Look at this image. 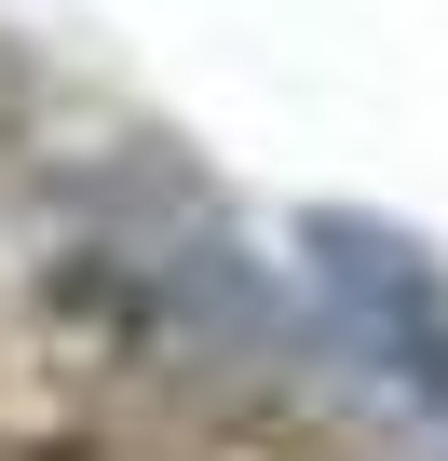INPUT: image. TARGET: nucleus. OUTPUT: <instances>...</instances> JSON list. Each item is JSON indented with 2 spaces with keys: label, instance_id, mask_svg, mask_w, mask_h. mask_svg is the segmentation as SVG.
Wrapping results in <instances>:
<instances>
[{
  "label": "nucleus",
  "instance_id": "f257e3e1",
  "mask_svg": "<svg viewBox=\"0 0 448 461\" xmlns=\"http://www.w3.org/2000/svg\"><path fill=\"white\" fill-rule=\"evenodd\" d=\"M313 245V299H326V339L353 366V393L380 407V434L407 461H448V258L394 217H299Z\"/></svg>",
  "mask_w": 448,
  "mask_h": 461
}]
</instances>
